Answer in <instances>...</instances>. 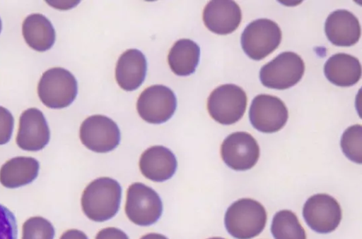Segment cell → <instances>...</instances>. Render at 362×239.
Listing matches in <instances>:
<instances>
[{
  "label": "cell",
  "mask_w": 362,
  "mask_h": 239,
  "mask_svg": "<svg viewBox=\"0 0 362 239\" xmlns=\"http://www.w3.org/2000/svg\"><path fill=\"white\" fill-rule=\"evenodd\" d=\"M122 197L119 183L108 177L97 178L85 188L81 206L86 216L94 221H105L118 212Z\"/></svg>",
  "instance_id": "1"
},
{
  "label": "cell",
  "mask_w": 362,
  "mask_h": 239,
  "mask_svg": "<svg viewBox=\"0 0 362 239\" xmlns=\"http://www.w3.org/2000/svg\"><path fill=\"white\" fill-rule=\"evenodd\" d=\"M267 213L257 201L243 198L234 202L227 209L224 223L227 231L237 239H251L264 228Z\"/></svg>",
  "instance_id": "2"
},
{
  "label": "cell",
  "mask_w": 362,
  "mask_h": 239,
  "mask_svg": "<svg viewBox=\"0 0 362 239\" xmlns=\"http://www.w3.org/2000/svg\"><path fill=\"white\" fill-rule=\"evenodd\" d=\"M77 81L68 70L55 67L46 71L37 86L41 102L51 109H62L70 105L77 95Z\"/></svg>",
  "instance_id": "3"
},
{
  "label": "cell",
  "mask_w": 362,
  "mask_h": 239,
  "mask_svg": "<svg viewBox=\"0 0 362 239\" xmlns=\"http://www.w3.org/2000/svg\"><path fill=\"white\" fill-rule=\"evenodd\" d=\"M281 31L274 21L260 18L252 21L244 29L241 35V46L245 53L252 59H263L279 45Z\"/></svg>",
  "instance_id": "4"
},
{
  "label": "cell",
  "mask_w": 362,
  "mask_h": 239,
  "mask_svg": "<svg viewBox=\"0 0 362 239\" xmlns=\"http://www.w3.org/2000/svg\"><path fill=\"white\" fill-rule=\"evenodd\" d=\"M247 95L234 84L222 85L212 91L207 100V109L213 119L223 125H231L243 116Z\"/></svg>",
  "instance_id": "5"
},
{
  "label": "cell",
  "mask_w": 362,
  "mask_h": 239,
  "mask_svg": "<svg viewBox=\"0 0 362 239\" xmlns=\"http://www.w3.org/2000/svg\"><path fill=\"white\" fill-rule=\"evenodd\" d=\"M304 71L301 57L294 52L284 51L261 68L259 79L267 87L285 90L298 83Z\"/></svg>",
  "instance_id": "6"
},
{
  "label": "cell",
  "mask_w": 362,
  "mask_h": 239,
  "mask_svg": "<svg viewBox=\"0 0 362 239\" xmlns=\"http://www.w3.org/2000/svg\"><path fill=\"white\" fill-rule=\"evenodd\" d=\"M162 211L161 200L154 190L141 183L129 187L125 212L134 223L150 226L158 220Z\"/></svg>",
  "instance_id": "7"
},
{
  "label": "cell",
  "mask_w": 362,
  "mask_h": 239,
  "mask_svg": "<svg viewBox=\"0 0 362 239\" xmlns=\"http://www.w3.org/2000/svg\"><path fill=\"white\" fill-rule=\"evenodd\" d=\"M176 107L175 94L171 89L163 85H155L145 89L136 103V109L141 118L154 124L169 120Z\"/></svg>",
  "instance_id": "8"
},
{
  "label": "cell",
  "mask_w": 362,
  "mask_h": 239,
  "mask_svg": "<svg viewBox=\"0 0 362 239\" xmlns=\"http://www.w3.org/2000/svg\"><path fill=\"white\" fill-rule=\"evenodd\" d=\"M80 139L88 149L105 153L117 147L120 141V131L111 118L103 115H93L82 123Z\"/></svg>",
  "instance_id": "9"
},
{
  "label": "cell",
  "mask_w": 362,
  "mask_h": 239,
  "mask_svg": "<svg viewBox=\"0 0 362 239\" xmlns=\"http://www.w3.org/2000/svg\"><path fill=\"white\" fill-rule=\"evenodd\" d=\"M288 117L285 104L276 96L258 94L252 101L249 118L252 126L260 132H277L285 125Z\"/></svg>",
  "instance_id": "10"
},
{
  "label": "cell",
  "mask_w": 362,
  "mask_h": 239,
  "mask_svg": "<svg viewBox=\"0 0 362 239\" xmlns=\"http://www.w3.org/2000/svg\"><path fill=\"white\" fill-rule=\"evenodd\" d=\"M303 216L311 229L320 233H328L339 226L341 209L333 197L320 193L307 200L303 206Z\"/></svg>",
  "instance_id": "11"
},
{
  "label": "cell",
  "mask_w": 362,
  "mask_h": 239,
  "mask_svg": "<svg viewBox=\"0 0 362 239\" xmlns=\"http://www.w3.org/2000/svg\"><path fill=\"white\" fill-rule=\"evenodd\" d=\"M222 159L230 168L246 171L252 168L259 157V147L248 133L235 132L223 140L221 147Z\"/></svg>",
  "instance_id": "12"
},
{
  "label": "cell",
  "mask_w": 362,
  "mask_h": 239,
  "mask_svg": "<svg viewBox=\"0 0 362 239\" xmlns=\"http://www.w3.org/2000/svg\"><path fill=\"white\" fill-rule=\"evenodd\" d=\"M49 137V128L40 110L30 108L22 113L16 137V143L20 148L26 151H39L47 145Z\"/></svg>",
  "instance_id": "13"
},
{
  "label": "cell",
  "mask_w": 362,
  "mask_h": 239,
  "mask_svg": "<svg viewBox=\"0 0 362 239\" xmlns=\"http://www.w3.org/2000/svg\"><path fill=\"white\" fill-rule=\"evenodd\" d=\"M241 19L240 8L234 1H211L203 11L206 27L218 35L231 33L238 27Z\"/></svg>",
  "instance_id": "14"
},
{
  "label": "cell",
  "mask_w": 362,
  "mask_h": 239,
  "mask_svg": "<svg viewBox=\"0 0 362 239\" xmlns=\"http://www.w3.org/2000/svg\"><path fill=\"white\" fill-rule=\"evenodd\" d=\"M325 32L327 39L339 47L355 44L361 37V26L356 16L345 9L331 13L326 19Z\"/></svg>",
  "instance_id": "15"
},
{
  "label": "cell",
  "mask_w": 362,
  "mask_h": 239,
  "mask_svg": "<svg viewBox=\"0 0 362 239\" xmlns=\"http://www.w3.org/2000/svg\"><path fill=\"white\" fill-rule=\"evenodd\" d=\"M177 159L168 148L157 145L148 148L141 156L139 168L147 178L156 182L167 180L175 173Z\"/></svg>",
  "instance_id": "16"
},
{
  "label": "cell",
  "mask_w": 362,
  "mask_h": 239,
  "mask_svg": "<svg viewBox=\"0 0 362 239\" xmlns=\"http://www.w3.org/2000/svg\"><path fill=\"white\" fill-rule=\"evenodd\" d=\"M146 71L147 62L144 54L136 49H130L119 56L115 78L123 90L133 91L144 81Z\"/></svg>",
  "instance_id": "17"
},
{
  "label": "cell",
  "mask_w": 362,
  "mask_h": 239,
  "mask_svg": "<svg viewBox=\"0 0 362 239\" xmlns=\"http://www.w3.org/2000/svg\"><path fill=\"white\" fill-rule=\"evenodd\" d=\"M324 73L327 79L339 87L355 85L361 76V66L357 58L345 53L330 56L325 63Z\"/></svg>",
  "instance_id": "18"
},
{
  "label": "cell",
  "mask_w": 362,
  "mask_h": 239,
  "mask_svg": "<svg viewBox=\"0 0 362 239\" xmlns=\"http://www.w3.org/2000/svg\"><path fill=\"white\" fill-rule=\"evenodd\" d=\"M39 168V162L33 157H14L1 166L0 182L8 188L25 185L37 178Z\"/></svg>",
  "instance_id": "19"
},
{
  "label": "cell",
  "mask_w": 362,
  "mask_h": 239,
  "mask_svg": "<svg viewBox=\"0 0 362 239\" xmlns=\"http://www.w3.org/2000/svg\"><path fill=\"white\" fill-rule=\"evenodd\" d=\"M22 32L28 46L37 51L49 49L55 42L56 35L52 24L40 13L27 16L23 23Z\"/></svg>",
  "instance_id": "20"
},
{
  "label": "cell",
  "mask_w": 362,
  "mask_h": 239,
  "mask_svg": "<svg viewBox=\"0 0 362 239\" xmlns=\"http://www.w3.org/2000/svg\"><path fill=\"white\" fill-rule=\"evenodd\" d=\"M199 57V45L189 39H181L171 47L168 56V61L175 74L187 76L195 71Z\"/></svg>",
  "instance_id": "21"
},
{
  "label": "cell",
  "mask_w": 362,
  "mask_h": 239,
  "mask_svg": "<svg viewBox=\"0 0 362 239\" xmlns=\"http://www.w3.org/2000/svg\"><path fill=\"white\" fill-rule=\"evenodd\" d=\"M271 231L275 239H306L305 231L296 215L287 209L274 216Z\"/></svg>",
  "instance_id": "22"
},
{
  "label": "cell",
  "mask_w": 362,
  "mask_h": 239,
  "mask_svg": "<svg viewBox=\"0 0 362 239\" xmlns=\"http://www.w3.org/2000/svg\"><path fill=\"white\" fill-rule=\"evenodd\" d=\"M341 147L347 158L355 163L362 162V127L360 124L349 127L341 138Z\"/></svg>",
  "instance_id": "23"
},
{
  "label": "cell",
  "mask_w": 362,
  "mask_h": 239,
  "mask_svg": "<svg viewBox=\"0 0 362 239\" xmlns=\"http://www.w3.org/2000/svg\"><path fill=\"white\" fill-rule=\"evenodd\" d=\"M54 236L53 226L43 217H30L23 225L22 239H53Z\"/></svg>",
  "instance_id": "24"
},
{
  "label": "cell",
  "mask_w": 362,
  "mask_h": 239,
  "mask_svg": "<svg viewBox=\"0 0 362 239\" xmlns=\"http://www.w3.org/2000/svg\"><path fill=\"white\" fill-rule=\"evenodd\" d=\"M0 239H17V225L13 214L0 204Z\"/></svg>",
  "instance_id": "25"
},
{
  "label": "cell",
  "mask_w": 362,
  "mask_h": 239,
  "mask_svg": "<svg viewBox=\"0 0 362 239\" xmlns=\"http://www.w3.org/2000/svg\"><path fill=\"white\" fill-rule=\"evenodd\" d=\"M14 120L11 113L0 106V145L7 143L12 135Z\"/></svg>",
  "instance_id": "26"
},
{
  "label": "cell",
  "mask_w": 362,
  "mask_h": 239,
  "mask_svg": "<svg viewBox=\"0 0 362 239\" xmlns=\"http://www.w3.org/2000/svg\"><path fill=\"white\" fill-rule=\"evenodd\" d=\"M95 239H129L127 235L122 230L110 227L100 231Z\"/></svg>",
  "instance_id": "27"
},
{
  "label": "cell",
  "mask_w": 362,
  "mask_h": 239,
  "mask_svg": "<svg viewBox=\"0 0 362 239\" xmlns=\"http://www.w3.org/2000/svg\"><path fill=\"white\" fill-rule=\"evenodd\" d=\"M60 239H88L86 235L77 229H71L65 231Z\"/></svg>",
  "instance_id": "28"
},
{
  "label": "cell",
  "mask_w": 362,
  "mask_h": 239,
  "mask_svg": "<svg viewBox=\"0 0 362 239\" xmlns=\"http://www.w3.org/2000/svg\"><path fill=\"white\" fill-rule=\"evenodd\" d=\"M140 239H168L165 235L159 234V233H148L143 237H141Z\"/></svg>",
  "instance_id": "29"
},
{
  "label": "cell",
  "mask_w": 362,
  "mask_h": 239,
  "mask_svg": "<svg viewBox=\"0 0 362 239\" xmlns=\"http://www.w3.org/2000/svg\"><path fill=\"white\" fill-rule=\"evenodd\" d=\"M209 239H225V238H220V237H214V238H209Z\"/></svg>",
  "instance_id": "30"
},
{
  "label": "cell",
  "mask_w": 362,
  "mask_h": 239,
  "mask_svg": "<svg viewBox=\"0 0 362 239\" xmlns=\"http://www.w3.org/2000/svg\"><path fill=\"white\" fill-rule=\"evenodd\" d=\"M1 18H0V32H1Z\"/></svg>",
  "instance_id": "31"
}]
</instances>
